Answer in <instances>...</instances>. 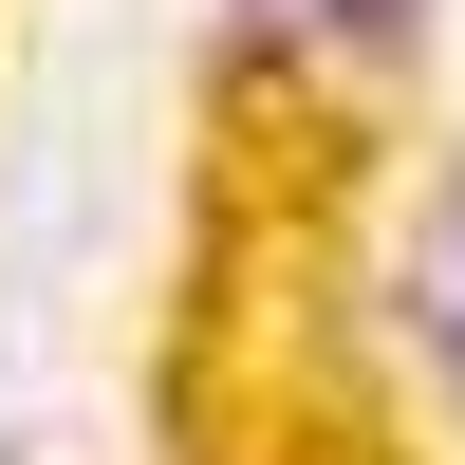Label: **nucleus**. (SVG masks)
Instances as JSON below:
<instances>
[{"instance_id":"obj_2","label":"nucleus","mask_w":465,"mask_h":465,"mask_svg":"<svg viewBox=\"0 0 465 465\" xmlns=\"http://www.w3.org/2000/svg\"><path fill=\"white\" fill-rule=\"evenodd\" d=\"M410 19L429 0H223V37L280 74H372V56H410Z\"/></svg>"},{"instance_id":"obj_1","label":"nucleus","mask_w":465,"mask_h":465,"mask_svg":"<svg viewBox=\"0 0 465 465\" xmlns=\"http://www.w3.org/2000/svg\"><path fill=\"white\" fill-rule=\"evenodd\" d=\"M391 335H410V354L465 391V149L391 186Z\"/></svg>"}]
</instances>
